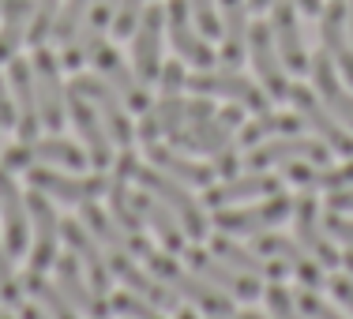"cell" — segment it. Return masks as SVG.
<instances>
[{
  "label": "cell",
  "instance_id": "8992f818",
  "mask_svg": "<svg viewBox=\"0 0 353 319\" xmlns=\"http://www.w3.org/2000/svg\"><path fill=\"white\" fill-rule=\"evenodd\" d=\"M248 56L256 64L259 79H263L267 94L271 98H290V79H285V64L279 56V45H274V34L267 23H252L248 27Z\"/></svg>",
  "mask_w": 353,
  "mask_h": 319
},
{
  "label": "cell",
  "instance_id": "f907efd6",
  "mask_svg": "<svg viewBox=\"0 0 353 319\" xmlns=\"http://www.w3.org/2000/svg\"><path fill=\"white\" fill-rule=\"evenodd\" d=\"M297 308H301L308 319H342L334 308H327L323 300L316 297V293H297Z\"/></svg>",
  "mask_w": 353,
  "mask_h": 319
},
{
  "label": "cell",
  "instance_id": "7bdbcfd3",
  "mask_svg": "<svg viewBox=\"0 0 353 319\" xmlns=\"http://www.w3.org/2000/svg\"><path fill=\"white\" fill-rule=\"evenodd\" d=\"M94 4V0H68V4L57 12V23H53V38L61 41H68L75 30H79V23H83V15H87V8Z\"/></svg>",
  "mask_w": 353,
  "mask_h": 319
},
{
  "label": "cell",
  "instance_id": "f1b7e54d",
  "mask_svg": "<svg viewBox=\"0 0 353 319\" xmlns=\"http://www.w3.org/2000/svg\"><path fill=\"white\" fill-rule=\"evenodd\" d=\"M256 251H259V256H267V259H279V263H285V271H297V278L305 282V285H319V267H316V259L305 256L301 240L263 237V233H259Z\"/></svg>",
  "mask_w": 353,
  "mask_h": 319
},
{
  "label": "cell",
  "instance_id": "bcb514c9",
  "mask_svg": "<svg viewBox=\"0 0 353 319\" xmlns=\"http://www.w3.org/2000/svg\"><path fill=\"white\" fill-rule=\"evenodd\" d=\"M192 15H196V27L203 30V38H218L222 34V19H218L214 0H188Z\"/></svg>",
  "mask_w": 353,
  "mask_h": 319
},
{
  "label": "cell",
  "instance_id": "6da1fadb",
  "mask_svg": "<svg viewBox=\"0 0 353 319\" xmlns=\"http://www.w3.org/2000/svg\"><path fill=\"white\" fill-rule=\"evenodd\" d=\"M147 263H150V271L158 274V282H162V285H170V289H176L181 297H188L192 305L199 308V312L218 316V319L233 316L230 297H225V293H218V285H211L207 278L199 282V278H192V274H184L181 267H176L173 259H170V256H158V251H150V248H147Z\"/></svg>",
  "mask_w": 353,
  "mask_h": 319
},
{
  "label": "cell",
  "instance_id": "d6a6232c",
  "mask_svg": "<svg viewBox=\"0 0 353 319\" xmlns=\"http://www.w3.org/2000/svg\"><path fill=\"white\" fill-rule=\"evenodd\" d=\"M132 203H136V211H139L143 222H150V229L162 237L165 248H170V251H181V248H184V229H181V222L170 214V207H165V203H158V196L150 199L147 188H143L139 196H132Z\"/></svg>",
  "mask_w": 353,
  "mask_h": 319
},
{
  "label": "cell",
  "instance_id": "cb8c5ba5",
  "mask_svg": "<svg viewBox=\"0 0 353 319\" xmlns=\"http://www.w3.org/2000/svg\"><path fill=\"white\" fill-rule=\"evenodd\" d=\"M12 94H15V128H19L23 139H34L38 136V98H34V72H30L27 61L12 56Z\"/></svg>",
  "mask_w": 353,
  "mask_h": 319
},
{
  "label": "cell",
  "instance_id": "6125c7cd",
  "mask_svg": "<svg viewBox=\"0 0 353 319\" xmlns=\"http://www.w3.org/2000/svg\"><path fill=\"white\" fill-rule=\"evenodd\" d=\"M237 319H267V316H259V312H245V316H237Z\"/></svg>",
  "mask_w": 353,
  "mask_h": 319
},
{
  "label": "cell",
  "instance_id": "9a60e30c",
  "mask_svg": "<svg viewBox=\"0 0 353 319\" xmlns=\"http://www.w3.org/2000/svg\"><path fill=\"white\" fill-rule=\"evenodd\" d=\"M68 113L75 121V128H79V136L87 139V158L94 165H109L113 162V139H109L102 116H98V109L90 105L87 94H79V90H68Z\"/></svg>",
  "mask_w": 353,
  "mask_h": 319
},
{
  "label": "cell",
  "instance_id": "7a4b0ae2",
  "mask_svg": "<svg viewBox=\"0 0 353 319\" xmlns=\"http://www.w3.org/2000/svg\"><path fill=\"white\" fill-rule=\"evenodd\" d=\"M132 177H136L143 188L150 192V196H158L165 207H170V211L176 214V222H181V229L188 233V237H196V240L207 237V218H203V211H199V203H196V199H192L173 177H165L162 169H139V162L132 165Z\"/></svg>",
  "mask_w": 353,
  "mask_h": 319
},
{
  "label": "cell",
  "instance_id": "91938a15",
  "mask_svg": "<svg viewBox=\"0 0 353 319\" xmlns=\"http://www.w3.org/2000/svg\"><path fill=\"white\" fill-rule=\"evenodd\" d=\"M267 4H274V0H248L252 12H267Z\"/></svg>",
  "mask_w": 353,
  "mask_h": 319
},
{
  "label": "cell",
  "instance_id": "c3c4849f",
  "mask_svg": "<svg viewBox=\"0 0 353 319\" xmlns=\"http://www.w3.org/2000/svg\"><path fill=\"white\" fill-rule=\"evenodd\" d=\"M113 308L121 316H128V319H162L154 312V305H147V300H136V297H128V293H117L113 297Z\"/></svg>",
  "mask_w": 353,
  "mask_h": 319
},
{
  "label": "cell",
  "instance_id": "4316f807",
  "mask_svg": "<svg viewBox=\"0 0 353 319\" xmlns=\"http://www.w3.org/2000/svg\"><path fill=\"white\" fill-rule=\"evenodd\" d=\"M308 72H312V79H316V90H319V98H323L327 113H331L334 121H342V124H350V128H353V98L346 94V87L339 83V75H334L327 49L312 56V68H308Z\"/></svg>",
  "mask_w": 353,
  "mask_h": 319
},
{
  "label": "cell",
  "instance_id": "7402d4cb",
  "mask_svg": "<svg viewBox=\"0 0 353 319\" xmlns=\"http://www.w3.org/2000/svg\"><path fill=\"white\" fill-rule=\"evenodd\" d=\"M57 282H61V293L72 300V308L87 312L90 319H105V316H109V305L98 297L94 285H90V282L79 274V259H75V251H72V256H61V259H57Z\"/></svg>",
  "mask_w": 353,
  "mask_h": 319
},
{
  "label": "cell",
  "instance_id": "b9f144b4",
  "mask_svg": "<svg viewBox=\"0 0 353 319\" xmlns=\"http://www.w3.org/2000/svg\"><path fill=\"white\" fill-rule=\"evenodd\" d=\"M53 23H57V0H34V15L27 27L30 45H46V38H53Z\"/></svg>",
  "mask_w": 353,
  "mask_h": 319
},
{
  "label": "cell",
  "instance_id": "52a82bcc",
  "mask_svg": "<svg viewBox=\"0 0 353 319\" xmlns=\"http://www.w3.org/2000/svg\"><path fill=\"white\" fill-rule=\"evenodd\" d=\"M113 12H117V0H94L87 8L79 30L64 41V64L68 68H79L83 61H90V53L105 41V30L113 27Z\"/></svg>",
  "mask_w": 353,
  "mask_h": 319
},
{
  "label": "cell",
  "instance_id": "e7e4bbea",
  "mask_svg": "<svg viewBox=\"0 0 353 319\" xmlns=\"http://www.w3.org/2000/svg\"><path fill=\"white\" fill-rule=\"evenodd\" d=\"M176 319H196V312H181V316H176Z\"/></svg>",
  "mask_w": 353,
  "mask_h": 319
},
{
  "label": "cell",
  "instance_id": "ac0fdd59",
  "mask_svg": "<svg viewBox=\"0 0 353 319\" xmlns=\"http://www.w3.org/2000/svg\"><path fill=\"white\" fill-rule=\"evenodd\" d=\"M188 263H192V271L203 274V278L211 282V285H218V289H225V293H237L241 300L259 297L256 274H245V271H237V267H225V259L211 256V251H203V248H188Z\"/></svg>",
  "mask_w": 353,
  "mask_h": 319
},
{
  "label": "cell",
  "instance_id": "e0dca14e",
  "mask_svg": "<svg viewBox=\"0 0 353 319\" xmlns=\"http://www.w3.org/2000/svg\"><path fill=\"white\" fill-rule=\"evenodd\" d=\"M30 184L46 196L61 199V203H94L98 196L105 192V181L102 177H68V173H53V169H27Z\"/></svg>",
  "mask_w": 353,
  "mask_h": 319
},
{
  "label": "cell",
  "instance_id": "7dc6e473",
  "mask_svg": "<svg viewBox=\"0 0 353 319\" xmlns=\"http://www.w3.org/2000/svg\"><path fill=\"white\" fill-rule=\"evenodd\" d=\"M139 15H143V0H117V12H113L117 38L132 34V30H136V23H139Z\"/></svg>",
  "mask_w": 353,
  "mask_h": 319
},
{
  "label": "cell",
  "instance_id": "03108f58",
  "mask_svg": "<svg viewBox=\"0 0 353 319\" xmlns=\"http://www.w3.org/2000/svg\"><path fill=\"white\" fill-rule=\"evenodd\" d=\"M0 319H12V316H8V312H0Z\"/></svg>",
  "mask_w": 353,
  "mask_h": 319
},
{
  "label": "cell",
  "instance_id": "be15d7a7",
  "mask_svg": "<svg viewBox=\"0 0 353 319\" xmlns=\"http://www.w3.org/2000/svg\"><path fill=\"white\" fill-rule=\"evenodd\" d=\"M342 259H346V267H350V274H353V251H346Z\"/></svg>",
  "mask_w": 353,
  "mask_h": 319
},
{
  "label": "cell",
  "instance_id": "484cf974",
  "mask_svg": "<svg viewBox=\"0 0 353 319\" xmlns=\"http://www.w3.org/2000/svg\"><path fill=\"white\" fill-rule=\"evenodd\" d=\"M222 19V61L237 68L248 49V0H218Z\"/></svg>",
  "mask_w": 353,
  "mask_h": 319
},
{
  "label": "cell",
  "instance_id": "d590c367",
  "mask_svg": "<svg viewBox=\"0 0 353 319\" xmlns=\"http://www.w3.org/2000/svg\"><path fill=\"white\" fill-rule=\"evenodd\" d=\"M83 225H87L90 237L102 240V245H105L109 251H143V248L136 245V240H132L128 233H124L121 225L113 222V218H105L94 203H83Z\"/></svg>",
  "mask_w": 353,
  "mask_h": 319
},
{
  "label": "cell",
  "instance_id": "ffe728a7",
  "mask_svg": "<svg viewBox=\"0 0 353 319\" xmlns=\"http://www.w3.org/2000/svg\"><path fill=\"white\" fill-rule=\"evenodd\" d=\"M0 218H4V237H8V256H23L27 251V199H23L19 184L12 181V173L0 165Z\"/></svg>",
  "mask_w": 353,
  "mask_h": 319
},
{
  "label": "cell",
  "instance_id": "74e56055",
  "mask_svg": "<svg viewBox=\"0 0 353 319\" xmlns=\"http://www.w3.org/2000/svg\"><path fill=\"white\" fill-rule=\"evenodd\" d=\"M124 181H128V177H124V173H117V181L109 184V207H113V222L121 225V229L143 248V256H147V245H143V237H139L143 218H139V211H136V203H132V196L124 192Z\"/></svg>",
  "mask_w": 353,
  "mask_h": 319
},
{
  "label": "cell",
  "instance_id": "44dd1931",
  "mask_svg": "<svg viewBox=\"0 0 353 319\" xmlns=\"http://www.w3.org/2000/svg\"><path fill=\"white\" fill-rule=\"evenodd\" d=\"M293 225H297L301 248L312 251L316 263H327V267L342 263V256L331 248V240H327V233H323V222H319V207H316L312 196H301L297 203H293Z\"/></svg>",
  "mask_w": 353,
  "mask_h": 319
},
{
  "label": "cell",
  "instance_id": "30bf717a",
  "mask_svg": "<svg viewBox=\"0 0 353 319\" xmlns=\"http://www.w3.org/2000/svg\"><path fill=\"white\" fill-rule=\"evenodd\" d=\"M136 41H132V61L136 75L143 83H154L162 75V27H165V8H147L136 23Z\"/></svg>",
  "mask_w": 353,
  "mask_h": 319
},
{
  "label": "cell",
  "instance_id": "ee69618b",
  "mask_svg": "<svg viewBox=\"0 0 353 319\" xmlns=\"http://www.w3.org/2000/svg\"><path fill=\"white\" fill-rule=\"evenodd\" d=\"M214 116V105H211V98H196V102H184V116H181V124L170 132V136H184V132H196L203 121H211Z\"/></svg>",
  "mask_w": 353,
  "mask_h": 319
},
{
  "label": "cell",
  "instance_id": "9c48e42d",
  "mask_svg": "<svg viewBox=\"0 0 353 319\" xmlns=\"http://www.w3.org/2000/svg\"><path fill=\"white\" fill-rule=\"evenodd\" d=\"M165 30L173 38V49L181 61L196 64V68H211L214 64V49L207 45V38L192 27V15H188V4L184 0H170L165 4Z\"/></svg>",
  "mask_w": 353,
  "mask_h": 319
},
{
  "label": "cell",
  "instance_id": "816d5d0a",
  "mask_svg": "<svg viewBox=\"0 0 353 319\" xmlns=\"http://www.w3.org/2000/svg\"><path fill=\"white\" fill-rule=\"evenodd\" d=\"M323 229H327V237H339V240H346V245H353V218H342L334 211V214L323 218Z\"/></svg>",
  "mask_w": 353,
  "mask_h": 319
},
{
  "label": "cell",
  "instance_id": "4fadbf2b",
  "mask_svg": "<svg viewBox=\"0 0 353 319\" xmlns=\"http://www.w3.org/2000/svg\"><path fill=\"white\" fill-rule=\"evenodd\" d=\"M271 34H274V45H279V56L285 68L293 72H308L312 61L305 53V41H301V27H297V4L293 0H274L271 4Z\"/></svg>",
  "mask_w": 353,
  "mask_h": 319
},
{
  "label": "cell",
  "instance_id": "d6986e66",
  "mask_svg": "<svg viewBox=\"0 0 353 319\" xmlns=\"http://www.w3.org/2000/svg\"><path fill=\"white\" fill-rule=\"evenodd\" d=\"M27 214L30 225H34V271H46V267L57 263V237H61V222H57V211L49 207L46 192H30L27 196Z\"/></svg>",
  "mask_w": 353,
  "mask_h": 319
},
{
  "label": "cell",
  "instance_id": "ba28073f",
  "mask_svg": "<svg viewBox=\"0 0 353 319\" xmlns=\"http://www.w3.org/2000/svg\"><path fill=\"white\" fill-rule=\"evenodd\" d=\"M282 162H327V147L316 139H301V136H285V139H263L248 150L245 165L248 169H271Z\"/></svg>",
  "mask_w": 353,
  "mask_h": 319
},
{
  "label": "cell",
  "instance_id": "f6af8a7d",
  "mask_svg": "<svg viewBox=\"0 0 353 319\" xmlns=\"http://www.w3.org/2000/svg\"><path fill=\"white\" fill-rule=\"evenodd\" d=\"M267 308H271L274 319H308L297 308V300L290 297V289H282V285H271V289H267Z\"/></svg>",
  "mask_w": 353,
  "mask_h": 319
},
{
  "label": "cell",
  "instance_id": "7c38bea8",
  "mask_svg": "<svg viewBox=\"0 0 353 319\" xmlns=\"http://www.w3.org/2000/svg\"><path fill=\"white\" fill-rule=\"evenodd\" d=\"M293 214V199H285L274 192L267 203H256V207H248V211H218L214 218V225L222 233H263V229H274L279 222H285V218Z\"/></svg>",
  "mask_w": 353,
  "mask_h": 319
},
{
  "label": "cell",
  "instance_id": "d4e9b609",
  "mask_svg": "<svg viewBox=\"0 0 353 319\" xmlns=\"http://www.w3.org/2000/svg\"><path fill=\"white\" fill-rule=\"evenodd\" d=\"M346 27H350L346 4H342V0H331L323 19H319V38H323V49H327V56H331V64H339V68L346 72V79L353 83V45L346 38Z\"/></svg>",
  "mask_w": 353,
  "mask_h": 319
},
{
  "label": "cell",
  "instance_id": "e575fe53",
  "mask_svg": "<svg viewBox=\"0 0 353 319\" xmlns=\"http://www.w3.org/2000/svg\"><path fill=\"white\" fill-rule=\"evenodd\" d=\"M150 162H154L162 173H170L173 181L196 184V188H211L214 169H207V165H199V162H192V158L176 154V150H165V147H158V143H150Z\"/></svg>",
  "mask_w": 353,
  "mask_h": 319
},
{
  "label": "cell",
  "instance_id": "5b68a950",
  "mask_svg": "<svg viewBox=\"0 0 353 319\" xmlns=\"http://www.w3.org/2000/svg\"><path fill=\"white\" fill-rule=\"evenodd\" d=\"M184 87L199 90V94H218V98H230V102L245 105V109H259V113H267V94L256 87L252 79H245L241 72L225 68V72H211L203 68L199 75H192V79H184Z\"/></svg>",
  "mask_w": 353,
  "mask_h": 319
},
{
  "label": "cell",
  "instance_id": "db71d44e",
  "mask_svg": "<svg viewBox=\"0 0 353 319\" xmlns=\"http://www.w3.org/2000/svg\"><path fill=\"white\" fill-rule=\"evenodd\" d=\"M4 124H15V98L8 94V83L0 79V128Z\"/></svg>",
  "mask_w": 353,
  "mask_h": 319
},
{
  "label": "cell",
  "instance_id": "680465c9",
  "mask_svg": "<svg viewBox=\"0 0 353 319\" xmlns=\"http://www.w3.org/2000/svg\"><path fill=\"white\" fill-rule=\"evenodd\" d=\"M19 319H49V316L41 312V308H34V305H23L19 308Z\"/></svg>",
  "mask_w": 353,
  "mask_h": 319
},
{
  "label": "cell",
  "instance_id": "9f6ffc18",
  "mask_svg": "<svg viewBox=\"0 0 353 319\" xmlns=\"http://www.w3.org/2000/svg\"><path fill=\"white\" fill-rule=\"evenodd\" d=\"M331 207H334L339 214L353 211V184H346V188H334V192H331Z\"/></svg>",
  "mask_w": 353,
  "mask_h": 319
},
{
  "label": "cell",
  "instance_id": "2e32d148",
  "mask_svg": "<svg viewBox=\"0 0 353 319\" xmlns=\"http://www.w3.org/2000/svg\"><path fill=\"white\" fill-rule=\"evenodd\" d=\"M241 124V109H222L214 113L211 121H203L196 132H184V136H173L176 150H196V154H222L225 147L233 143V132Z\"/></svg>",
  "mask_w": 353,
  "mask_h": 319
},
{
  "label": "cell",
  "instance_id": "4dcf8cb0",
  "mask_svg": "<svg viewBox=\"0 0 353 319\" xmlns=\"http://www.w3.org/2000/svg\"><path fill=\"white\" fill-rule=\"evenodd\" d=\"M279 188H282V181L271 177V173H248V177L225 181L222 188H211V192H207V207H225V203H237V199L274 196Z\"/></svg>",
  "mask_w": 353,
  "mask_h": 319
},
{
  "label": "cell",
  "instance_id": "8d00e7d4",
  "mask_svg": "<svg viewBox=\"0 0 353 319\" xmlns=\"http://www.w3.org/2000/svg\"><path fill=\"white\" fill-rule=\"evenodd\" d=\"M214 256L225 259L230 267H237V271H245V274H256V278H263V274L282 278V274H285V263H267V259H256L252 251L233 245L230 237H214Z\"/></svg>",
  "mask_w": 353,
  "mask_h": 319
},
{
  "label": "cell",
  "instance_id": "8fae6325",
  "mask_svg": "<svg viewBox=\"0 0 353 319\" xmlns=\"http://www.w3.org/2000/svg\"><path fill=\"white\" fill-rule=\"evenodd\" d=\"M90 64H94V72L102 75V79L117 90V94H121V102H124V105L143 109V113L150 109L147 90H143V79L128 68V64L121 61V53H117L113 45H105V41H102V45H98L94 53H90Z\"/></svg>",
  "mask_w": 353,
  "mask_h": 319
},
{
  "label": "cell",
  "instance_id": "277c9868",
  "mask_svg": "<svg viewBox=\"0 0 353 319\" xmlns=\"http://www.w3.org/2000/svg\"><path fill=\"white\" fill-rule=\"evenodd\" d=\"M38 162H46V165H61V169H83L87 165V154H83L75 143L68 139H34V143H27L23 139V147H12L4 154V169H30V165H38Z\"/></svg>",
  "mask_w": 353,
  "mask_h": 319
},
{
  "label": "cell",
  "instance_id": "681fc988",
  "mask_svg": "<svg viewBox=\"0 0 353 319\" xmlns=\"http://www.w3.org/2000/svg\"><path fill=\"white\" fill-rule=\"evenodd\" d=\"M0 297H4L8 305H15V300H19V282H15V274H12L8 248H0Z\"/></svg>",
  "mask_w": 353,
  "mask_h": 319
},
{
  "label": "cell",
  "instance_id": "f546056e",
  "mask_svg": "<svg viewBox=\"0 0 353 319\" xmlns=\"http://www.w3.org/2000/svg\"><path fill=\"white\" fill-rule=\"evenodd\" d=\"M109 271L117 274L124 285H128L136 297L143 300H150L154 308H173L176 305V297L170 289H165L162 282H154V278H147V274H139L136 267H132V259H128V251H113V259H109Z\"/></svg>",
  "mask_w": 353,
  "mask_h": 319
},
{
  "label": "cell",
  "instance_id": "60d3db41",
  "mask_svg": "<svg viewBox=\"0 0 353 319\" xmlns=\"http://www.w3.org/2000/svg\"><path fill=\"white\" fill-rule=\"evenodd\" d=\"M301 132V113L290 116V113H263L256 124H248L245 132H241V143L245 147H256V143L263 139H274V136H297Z\"/></svg>",
  "mask_w": 353,
  "mask_h": 319
},
{
  "label": "cell",
  "instance_id": "83f0119b",
  "mask_svg": "<svg viewBox=\"0 0 353 319\" xmlns=\"http://www.w3.org/2000/svg\"><path fill=\"white\" fill-rule=\"evenodd\" d=\"M61 237H64V245L75 251V259L87 267L90 285H94V289H109V274H113V271H109V263L102 259V248H98V240L90 237V233L83 229L79 222H61Z\"/></svg>",
  "mask_w": 353,
  "mask_h": 319
},
{
  "label": "cell",
  "instance_id": "5bb4252c",
  "mask_svg": "<svg viewBox=\"0 0 353 319\" xmlns=\"http://www.w3.org/2000/svg\"><path fill=\"white\" fill-rule=\"evenodd\" d=\"M72 87L79 90V94H87L90 102H94L98 116L105 121L109 139L121 143V147H128V143H132V121H128V109L121 105V94H117V90L109 87L102 75H98V79H75Z\"/></svg>",
  "mask_w": 353,
  "mask_h": 319
},
{
  "label": "cell",
  "instance_id": "836d02e7",
  "mask_svg": "<svg viewBox=\"0 0 353 319\" xmlns=\"http://www.w3.org/2000/svg\"><path fill=\"white\" fill-rule=\"evenodd\" d=\"M181 116H184V102H181V94H176V90H165V94L147 109V116H143V128H139L143 143L150 147V143H158L162 136H170L176 124H181Z\"/></svg>",
  "mask_w": 353,
  "mask_h": 319
},
{
  "label": "cell",
  "instance_id": "3957f363",
  "mask_svg": "<svg viewBox=\"0 0 353 319\" xmlns=\"http://www.w3.org/2000/svg\"><path fill=\"white\" fill-rule=\"evenodd\" d=\"M30 72H34V98H38V116H41V124H46V128H53V132H61L64 116H68V94H64L57 56L49 53L46 45H34Z\"/></svg>",
  "mask_w": 353,
  "mask_h": 319
},
{
  "label": "cell",
  "instance_id": "f5cc1de1",
  "mask_svg": "<svg viewBox=\"0 0 353 319\" xmlns=\"http://www.w3.org/2000/svg\"><path fill=\"white\" fill-rule=\"evenodd\" d=\"M158 79H162V90H181L188 75H184V68L176 61H170V64H162V75H158Z\"/></svg>",
  "mask_w": 353,
  "mask_h": 319
},
{
  "label": "cell",
  "instance_id": "ab89813d",
  "mask_svg": "<svg viewBox=\"0 0 353 319\" xmlns=\"http://www.w3.org/2000/svg\"><path fill=\"white\" fill-rule=\"evenodd\" d=\"M23 289H30L34 293V300L41 305V312H46L49 319H75V308H72V300L64 297L61 289H57L53 282H46L38 271H30L27 278H23Z\"/></svg>",
  "mask_w": 353,
  "mask_h": 319
},
{
  "label": "cell",
  "instance_id": "6f0895ef",
  "mask_svg": "<svg viewBox=\"0 0 353 319\" xmlns=\"http://www.w3.org/2000/svg\"><path fill=\"white\" fill-rule=\"evenodd\" d=\"M293 4H297L305 15H319V12H323V4H319V0H293Z\"/></svg>",
  "mask_w": 353,
  "mask_h": 319
},
{
  "label": "cell",
  "instance_id": "1f68e13d",
  "mask_svg": "<svg viewBox=\"0 0 353 319\" xmlns=\"http://www.w3.org/2000/svg\"><path fill=\"white\" fill-rule=\"evenodd\" d=\"M0 15H4V27H0V61H12L15 49L27 41L34 0H0Z\"/></svg>",
  "mask_w": 353,
  "mask_h": 319
},
{
  "label": "cell",
  "instance_id": "f35d334b",
  "mask_svg": "<svg viewBox=\"0 0 353 319\" xmlns=\"http://www.w3.org/2000/svg\"><path fill=\"white\" fill-rule=\"evenodd\" d=\"M290 181L305 184V188H346V184H353V162L346 165H293L290 173H285Z\"/></svg>",
  "mask_w": 353,
  "mask_h": 319
},
{
  "label": "cell",
  "instance_id": "94428289",
  "mask_svg": "<svg viewBox=\"0 0 353 319\" xmlns=\"http://www.w3.org/2000/svg\"><path fill=\"white\" fill-rule=\"evenodd\" d=\"M346 19H350V34H353V0H350V8H346Z\"/></svg>",
  "mask_w": 353,
  "mask_h": 319
},
{
  "label": "cell",
  "instance_id": "603a6c76",
  "mask_svg": "<svg viewBox=\"0 0 353 319\" xmlns=\"http://www.w3.org/2000/svg\"><path fill=\"white\" fill-rule=\"evenodd\" d=\"M290 98H293V105H297V113L305 116V121L312 124L319 136L327 139V147L339 150V154H346V158H353V139L339 128V121H334V116L327 113V105L312 98V90H305V87H290Z\"/></svg>",
  "mask_w": 353,
  "mask_h": 319
},
{
  "label": "cell",
  "instance_id": "11a10c76",
  "mask_svg": "<svg viewBox=\"0 0 353 319\" xmlns=\"http://www.w3.org/2000/svg\"><path fill=\"white\" fill-rule=\"evenodd\" d=\"M327 285H331V293H334V297H339L342 305H346L350 312H353V278H331Z\"/></svg>",
  "mask_w": 353,
  "mask_h": 319
}]
</instances>
